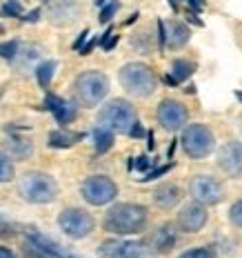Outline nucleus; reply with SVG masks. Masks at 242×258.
<instances>
[{"label": "nucleus", "mask_w": 242, "mask_h": 258, "mask_svg": "<svg viewBox=\"0 0 242 258\" xmlns=\"http://www.w3.org/2000/svg\"><path fill=\"white\" fill-rule=\"evenodd\" d=\"M40 58V49L34 45H27V47H18L16 56L12 58V62H16V67L25 69V67H31L36 60Z\"/></svg>", "instance_id": "nucleus-20"}, {"label": "nucleus", "mask_w": 242, "mask_h": 258, "mask_svg": "<svg viewBox=\"0 0 242 258\" xmlns=\"http://www.w3.org/2000/svg\"><path fill=\"white\" fill-rule=\"evenodd\" d=\"M45 109H49L51 114L56 116V120L60 122V125H69V122L76 120V116H78L76 107H73L71 103H67V100L58 98V96H53V94H47Z\"/></svg>", "instance_id": "nucleus-15"}, {"label": "nucleus", "mask_w": 242, "mask_h": 258, "mask_svg": "<svg viewBox=\"0 0 242 258\" xmlns=\"http://www.w3.org/2000/svg\"><path fill=\"white\" fill-rule=\"evenodd\" d=\"M78 12L76 0H51L49 3V16L53 23H69Z\"/></svg>", "instance_id": "nucleus-18"}, {"label": "nucleus", "mask_w": 242, "mask_h": 258, "mask_svg": "<svg viewBox=\"0 0 242 258\" xmlns=\"http://www.w3.org/2000/svg\"><path fill=\"white\" fill-rule=\"evenodd\" d=\"M171 167H174V165H165V167H158V169H153V171H149V174L147 176H144V178L142 180H153V178H158V176H163V174H167V171H169Z\"/></svg>", "instance_id": "nucleus-33"}, {"label": "nucleus", "mask_w": 242, "mask_h": 258, "mask_svg": "<svg viewBox=\"0 0 242 258\" xmlns=\"http://www.w3.org/2000/svg\"><path fill=\"white\" fill-rule=\"evenodd\" d=\"M18 42L16 40H9V42H3L0 45V58H7V60H12V58L16 56V51H18Z\"/></svg>", "instance_id": "nucleus-29"}, {"label": "nucleus", "mask_w": 242, "mask_h": 258, "mask_svg": "<svg viewBox=\"0 0 242 258\" xmlns=\"http://www.w3.org/2000/svg\"><path fill=\"white\" fill-rule=\"evenodd\" d=\"M185 3H187V7H191V14H198L200 9H204V5H207L204 0H185Z\"/></svg>", "instance_id": "nucleus-35"}, {"label": "nucleus", "mask_w": 242, "mask_h": 258, "mask_svg": "<svg viewBox=\"0 0 242 258\" xmlns=\"http://www.w3.org/2000/svg\"><path fill=\"white\" fill-rule=\"evenodd\" d=\"M235 98H238L240 103H242V91H235Z\"/></svg>", "instance_id": "nucleus-42"}, {"label": "nucleus", "mask_w": 242, "mask_h": 258, "mask_svg": "<svg viewBox=\"0 0 242 258\" xmlns=\"http://www.w3.org/2000/svg\"><path fill=\"white\" fill-rule=\"evenodd\" d=\"M193 72H196V64H193V62L176 60L174 67H171V74H169V76H167L165 80H167L169 85H180V83H185V80L189 78Z\"/></svg>", "instance_id": "nucleus-19"}, {"label": "nucleus", "mask_w": 242, "mask_h": 258, "mask_svg": "<svg viewBox=\"0 0 242 258\" xmlns=\"http://www.w3.org/2000/svg\"><path fill=\"white\" fill-rule=\"evenodd\" d=\"M131 167H136L140 171H147L149 167H151V160H149L147 156H140V158H136V163H131Z\"/></svg>", "instance_id": "nucleus-34"}, {"label": "nucleus", "mask_w": 242, "mask_h": 258, "mask_svg": "<svg viewBox=\"0 0 242 258\" xmlns=\"http://www.w3.org/2000/svg\"><path fill=\"white\" fill-rule=\"evenodd\" d=\"M176 245V232L171 225H165V227H160L158 232L153 236V247L158 251H169L171 247Z\"/></svg>", "instance_id": "nucleus-22"}, {"label": "nucleus", "mask_w": 242, "mask_h": 258, "mask_svg": "<svg viewBox=\"0 0 242 258\" xmlns=\"http://www.w3.org/2000/svg\"><path fill=\"white\" fill-rule=\"evenodd\" d=\"M98 254L100 258H155L151 247L140 240H105Z\"/></svg>", "instance_id": "nucleus-7"}, {"label": "nucleus", "mask_w": 242, "mask_h": 258, "mask_svg": "<svg viewBox=\"0 0 242 258\" xmlns=\"http://www.w3.org/2000/svg\"><path fill=\"white\" fill-rule=\"evenodd\" d=\"M16 234V227L12 223H7L5 218H0V238H9V236Z\"/></svg>", "instance_id": "nucleus-32"}, {"label": "nucleus", "mask_w": 242, "mask_h": 258, "mask_svg": "<svg viewBox=\"0 0 242 258\" xmlns=\"http://www.w3.org/2000/svg\"><path fill=\"white\" fill-rule=\"evenodd\" d=\"M207 220H209V214L200 203H191V205L182 207V212L178 214V225L182 227V232H187V234L200 232L204 225H207Z\"/></svg>", "instance_id": "nucleus-13"}, {"label": "nucleus", "mask_w": 242, "mask_h": 258, "mask_svg": "<svg viewBox=\"0 0 242 258\" xmlns=\"http://www.w3.org/2000/svg\"><path fill=\"white\" fill-rule=\"evenodd\" d=\"M58 225L69 238H85L94 232V218L85 209H64L58 216Z\"/></svg>", "instance_id": "nucleus-9"}, {"label": "nucleus", "mask_w": 242, "mask_h": 258, "mask_svg": "<svg viewBox=\"0 0 242 258\" xmlns=\"http://www.w3.org/2000/svg\"><path fill=\"white\" fill-rule=\"evenodd\" d=\"M38 18H40V9H34V12H29L23 20H27V23H36Z\"/></svg>", "instance_id": "nucleus-40"}, {"label": "nucleus", "mask_w": 242, "mask_h": 258, "mask_svg": "<svg viewBox=\"0 0 242 258\" xmlns=\"http://www.w3.org/2000/svg\"><path fill=\"white\" fill-rule=\"evenodd\" d=\"M218 167L229 176V178H240L242 176V143L231 141L222 145L218 154Z\"/></svg>", "instance_id": "nucleus-12"}, {"label": "nucleus", "mask_w": 242, "mask_h": 258, "mask_svg": "<svg viewBox=\"0 0 242 258\" xmlns=\"http://www.w3.org/2000/svg\"><path fill=\"white\" fill-rule=\"evenodd\" d=\"M136 122H138V114L133 109V105L122 98L109 100L98 114V125L114 134H129Z\"/></svg>", "instance_id": "nucleus-2"}, {"label": "nucleus", "mask_w": 242, "mask_h": 258, "mask_svg": "<svg viewBox=\"0 0 242 258\" xmlns=\"http://www.w3.org/2000/svg\"><path fill=\"white\" fill-rule=\"evenodd\" d=\"M102 225L107 232L116 236L138 234L147 225V209L142 205H136V203H118L105 214Z\"/></svg>", "instance_id": "nucleus-1"}, {"label": "nucleus", "mask_w": 242, "mask_h": 258, "mask_svg": "<svg viewBox=\"0 0 242 258\" xmlns=\"http://www.w3.org/2000/svg\"><path fill=\"white\" fill-rule=\"evenodd\" d=\"M20 194L27 203H34V205H47L53 203L58 196V185L49 174H42V171H31L25 174L20 178Z\"/></svg>", "instance_id": "nucleus-3"}, {"label": "nucleus", "mask_w": 242, "mask_h": 258, "mask_svg": "<svg viewBox=\"0 0 242 258\" xmlns=\"http://www.w3.org/2000/svg\"><path fill=\"white\" fill-rule=\"evenodd\" d=\"M105 3H107V0H96V5H98V7H102Z\"/></svg>", "instance_id": "nucleus-43"}, {"label": "nucleus", "mask_w": 242, "mask_h": 258, "mask_svg": "<svg viewBox=\"0 0 242 258\" xmlns=\"http://www.w3.org/2000/svg\"><path fill=\"white\" fill-rule=\"evenodd\" d=\"M94 143H96V152L98 154H105L111 149V145H114V132H109V129L105 127H96L94 129Z\"/></svg>", "instance_id": "nucleus-24"}, {"label": "nucleus", "mask_w": 242, "mask_h": 258, "mask_svg": "<svg viewBox=\"0 0 242 258\" xmlns=\"http://www.w3.org/2000/svg\"><path fill=\"white\" fill-rule=\"evenodd\" d=\"M118 9H120V3H118V0H111L109 5H105V7H102V12H100V23H109Z\"/></svg>", "instance_id": "nucleus-28"}, {"label": "nucleus", "mask_w": 242, "mask_h": 258, "mask_svg": "<svg viewBox=\"0 0 242 258\" xmlns=\"http://www.w3.org/2000/svg\"><path fill=\"white\" fill-rule=\"evenodd\" d=\"M3 31H5V29H3V25H0V34H3Z\"/></svg>", "instance_id": "nucleus-44"}, {"label": "nucleus", "mask_w": 242, "mask_h": 258, "mask_svg": "<svg viewBox=\"0 0 242 258\" xmlns=\"http://www.w3.org/2000/svg\"><path fill=\"white\" fill-rule=\"evenodd\" d=\"M53 72H56V62L53 60H45V62L36 64V80H38V85L42 89L49 87V83L53 78Z\"/></svg>", "instance_id": "nucleus-25"}, {"label": "nucleus", "mask_w": 242, "mask_h": 258, "mask_svg": "<svg viewBox=\"0 0 242 258\" xmlns=\"http://www.w3.org/2000/svg\"><path fill=\"white\" fill-rule=\"evenodd\" d=\"M180 198H182V191L174 185V182H163V185L155 187V191H153V201H155V205L163 207V209L176 207V205L180 203Z\"/></svg>", "instance_id": "nucleus-17"}, {"label": "nucleus", "mask_w": 242, "mask_h": 258, "mask_svg": "<svg viewBox=\"0 0 242 258\" xmlns=\"http://www.w3.org/2000/svg\"><path fill=\"white\" fill-rule=\"evenodd\" d=\"M158 42H160V49H165V23L158 20Z\"/></svg>", "instance_id": "nucleus-37"}, {"label": "nucleus", "mask_w": 242, "mask_h": 258, "mask_svg": "<svg viewBox=\"0 0 242 258\" xmlns=\"http://www.w3.org/2000/svg\"><path fill=\"white\" fill-rule=\"evenodd\" d=\"M3 14L12 16V18H23V5H20L18 0H7V3L3 5Z\"/></svg>", "instance_id": "nucleus-27"}, {"label": "nucleus", "mask_w": 242, "mask_h": 258, "mask_svg": "<svg viewBox=\"0 0 242 258\" xmlns=\"http://www.w3.org/2000/svg\"><path fill=\"white\" fill-rule=\"evenodd\" d=\"M96 45H98V38H91V40L87 42V45L80 47V56H87V53H91V51H94V47H96Z\"/></svg>", "instance_id": "nucleus-36"}, {"label": "nucleus", "mask_w": 242, "mask_h": 258, "mask_svg": "<svg viewBox=\"0 0 242 258\" xmlns=\"http://www.w3.org/2000/svg\"><path fill=\"white\" fill-rule=\"evenodd\" d=\"M129 136H133V138H140V136H144V129L140 127V122H136V125L131 127V132H129Z\"/></svg>", "instance_id": "nucleus-39"}, {"label": "nucleus", "mask_w": 242, "mask_h": 258, "mask_svg": "<svg viewBox=\"0 0 242 258\" xmlns=\"http://www.w3.org/2000/svg\"><path fill=\"white\" fill-rule=\"evenodd\" d=\"M7 149H9V154H12L14 158H20V160L29 158V156L34 154V145H31V141H27V138H18V136L9 138Z\"/></svg>", "instance_id": "nucleus-23"}, {"label": "nucleus", "mask_w": 242, "mask_h": 258, "mask_svg": "<svg viewBox=\"0 0 242 258\" xmlns=\"http://www.w3.org/2000/svg\"><path fill=\"white\" fill-rule=\"evenodd\" d=\"M187 120H189V111H187V107L178 103V100L167 98L158 105V122L165 129H169V132L182 129L187 125Z\"/></svg>", "instance_id": "nucleus-11"}, {"label": "nucleus", "mask_w": 242, "mask_h": 258, "mask_svg": "<svg viewBox=\"0 0 242 258\" xmlns=\"http://www.w3.org/2000/svg\"><path fill=\"white\" fill-rule=\"evenodd\" d=\"M213 145H216V138H213L211 129L207 125H187L185 132H182V149L187 152V156L191 158H204L213 152Z\"/></svg>", "instance_id": "nucleus-6"}, {"label": "nucleus", "mask_w": 242, "mask_h": 258, "mask_svg": "<svg viewBox=\"0 0 242 258\" xmlns=\"http://www.w3.org/2000/svg\"><path fill=\"white\" fill-rule=\"evenodd\" d=\"M191 34H189V27L178 23V20H169L165 23V47L169 49H180L189 42Z\"/></svg>", "instance_id": "nucleus-16"}, {"label": "nucleus", "mask_w": 242, "mask_h": 258, "mask_svg": "<svg viewBox=\"0 0 242 258\" xmlns=\"http://www.w3.org/2000/svg\"><path fill=\"white\" fill-rule=\"evenodd\" d=\"M14 178V165L3 152H0V182H9Z\"/></svg>", "instance_id": "nucleus-26"}, {"label": "nucleus", "mask_w": 242, "mask_h": 258, "mask_svg": "<svg viewBox=\"0 0 242 258\" xmlns=\"http://www.w3.org/2000/svg\"><path fill=\"white\" fill-rule=\"evenodd\" d=\"M229 216H231V223H233L235 227H242V201H238L233 207H231Z\"/></svg>", "instance_id": "nucleus-31"}, {"label": "nucleus", "mask_w": 242, "mask_h": 258, "mask_svg": "<svg viewBox=\"0 0 242 258\" xmlns=\"http://www.w3.org/2000/svg\"><path fill=\"white\" fill-rule=\"evenodd\" d=\"M118 196V187L116 182L107 176H91L83 182V198L89 205H107Z\"/></svg>", "instance_id": "nucleus-8"}, {"label": "nucleus", "mask_w": 242, "mask_h": 258, "mask_svg": "<svg viewBox=\"0 0 242 258\" xmlns=\"http://www.w3.org/2000/svg\"><path fill=\"white\" fill-rule=\"evenodd\" d=\"M25 234H27V240H29V243H34L38 249H42L49 258H78V256H73L67 247L58 245L56 240H51L49 236L40 234L38 229H27Z\"/></svg>", "instance_id": "nucleus-14"}, {"label": "nucleus", "mask_w": 242, "mask_h": 258, "mask_svg": "<svg viewBox=\"0 0 242 258\" xmlns=\"http://www.w3.org/2000/svg\"><path fill=\"white\" fill-rule=\"evenodd\" d=\"M0 258H16L12 249H7V247H0Z\"/></svg>", "instance_id": "nucleus-41"}, {"label": "nucleus", "mask_w": 242, "mask_h": 258, "mask_svg": "<svg viewBox=\"0 0 242 258\" xmlns=\"http://www.w3.org/2000/svg\"><path fill=\"white\" fill-rule=\"evenodd\" d=\"M83 134H71V132H64V129H58V132H51L49 134V145L56 149H67L71 145H76Z\"/></svg>", "instance_id": "nucleus-21"}, {"label": "nucleus", "mask_w": 242, "mask_h": 258, "mask_svg": "<svg viewBox=\"0 0 242 258\" xmlns=\"http://www.w3.org/2000/svg\"><path fill=\"white\" fill-rule=\"evenodd\" d=\"M87 36H89V31H87V29H85V31H83V34H80V36H78V40H76V42H73V49H76V51H80V47H83V45H85V40H87Z\"/></svg>", "instance_id": "nucleus-38"}, {"label": "nucleus", "mask_w": 242, "mask_h": 258, "mask_svg": "<svg viewBox=\"0 0 242 258\" xmlns=\"http://www.w3.org/2000/svg\"><path fill=\"white\" fill-rule=\"evenodd\" d=\"M73 91L80 105L96 107L109 91V78L102 72H83L73 83Z\"/></svg>", "instance_id": "nucleus-5"}, {"label": "nucleus", "mask_w": 242, "mask_h": 258, "mask_svg": "<svg viewBox=\"0 0 242 258\" xmlns=\"http://www.w3.org/2000/svg\"><path fill=\"white\" fill-rule=\"evenodd\" d=\"M120 85L131 96L138 98H147L155 91V76L153 72L142 62H129L120 69Z\"/></svg>", "instance_id": "nucleus-4"}, {"label": "nucleus", "mask_w": 242, "mask_h": 258, "mask_svg": "<svg viewBox=\"0 0 242 258\" xmlns=\"http://www.w3.org/2000/svg\"><path fill=\"white\" fill-rule=\"evenodd\" d=\"M191 196L196 198V203H200V205H218L220 201H222L224 196V189L222 185L213 178V176H196V178L191 180Z\"/></svg>", "instance_id": "nucleus-10"}, {"label": "nucleus", "mask_w": 242, "mask_h": 258, "mask_svg": "<svg viewBox=\"0 0 242 258\" xmlns=\"http://www.w3.org/2000/svg\"><path fill=\"white\" fill-rule=\"evenodd\" d=\"M180 258H216V254H213L211 249H204V247H200V249L187 251V254H182Z\"/></svg>", "instance_id": "nucleus-30"}]
</instances>
